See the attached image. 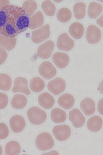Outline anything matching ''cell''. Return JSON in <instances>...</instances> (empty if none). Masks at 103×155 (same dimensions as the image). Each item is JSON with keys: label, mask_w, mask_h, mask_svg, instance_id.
Masks as SVG:
<instances>
[{"label": "cell", "mask_w": 103, "mask_h": 155, "mask_svg": "<svg viewBox=\"0 0 103 155\" xmlns=\"http://www.w3.org/2000/svg\"><path fill=\"white\" fill-rule=\"evenodd\" d=\"M103 11L102 6L97 3L91 2L89 4L88 9V14L91 19H95L98 17Z\"/></svg>", "instance_id": "cell-24"}, {"label": "cell", "mask_w": 103, "mask_h": 155, "mask_svg": "<svg viewBox=\"0 0 103 155\" xmlns=\"http://www.w3.org/2000/svg\"><path fill=\"white\" fill-rule=\"evenodd\" d=\"M38 102L42 107L45 109H50L55 104V100L48 93L44 92L38 96Z\"/></svg>", "instance_id": "cell-16"}, {"label": "cell", "mask_w": 103, "mask_h": 155, "mask_svg": "<svg viewBox=\"0 0 103 155\" xmlns=\"http://www.w3.org/2000/svg\"><path fill=\"white\" fill-rule=\"evenodd\" d=\"M103 125V120L100 116H95L88 120L87 127L91 132L99 131Z\"/></svg>", "instance_id": "cell-18"}, {"label": "cell", "mask_w": 103, "mask_h": 155, "mask_svg": "<svg viewBox=\"0 0 103 155\" xmlns=\"http://www.w3.org/2000/svg\"><path fill=\"white\" fill-rule=\"evenodd\" d=\"M55 47V44L48 41L40 45L38 48V55L41 59H48L50 58Z\"/></svg>", "instance_id": "cell-11"}, {"label": "cell", "mask_w": 103, "mask_h": 155, "mask_svg": "<svg viewBox=\"0 0 103 155\" xmlns=\"http://www.w3.org/2000/svg\"><path fill=\"white\" fill-rule=\"evenodd\" d=\"M44 18L43 15L41 11H38L32 15L30 19L28 28L30 29H35L40 28L43 24Z\"/></svg>", "instance_id": "cell-19"}, {"label": "cell", "mask_w": 103, "mask_h": 155, "mask_svg": "<svg viewBox=\"0 0 103 155\" xmlns=\"http://www.w3.org/2000/svg\"><path fill=\"white\" fill-rule=\"evenodd\" d=\"M80 107L85 114L87 116L92 115L95 111V103L93 100L90 98L82 100L80 102Z\"/></svg>", "instance_id": "cell-15"}, {"label": "cell", "mask_w": 103, "mask_h": 155, "mask_svg": "<svg viewBox=\"0 0 103 155\" xmlns=\"http://www.w3.org/2000/svg\"><path fill=\"white\" fill-rule=\"evenodd\" d=\"M86 5L82 2L76 3L73 6L74 17L77 19H83L85 17Z\"/></svg>", "instance_id": "cell-27"}, {"label": "cell", "mask_w": 103, "mask_h": 155, "mask_svg": "<svg viewBox=\"0 0 103 155\" xmlns=\"http://www.w3.org/2000/svg\"><path fill=\"white\" fill-rule=\"evenodd\" d=\"M66 87L65 81L61 78H57L49 82L47 87L53 94L58 95L65 90Z\"/></svg>", "instance_id": "cell-7"}, {"label": "cell", "mask_w": 103, "mask_h": 155, "mask_svg": "<svg viewBox=\"0 0 103 155\" xmlns=\"http://www.w3.org/2000/svg\"><path fill=\"white\" fill-rule=\"evenodd\" d=\"M42 8L45 14L49 17H53L56 11V7L51 1L46 0L42 4Z\"/></svg>", "instance_id": "cell-30"}, {"label": "cell", "mask_w": 103, "mask_h": 155, "mask_svg": "<svg viewBox=\"0 0 103 155\" xmlns=\"http://www.w3.org/2000/svg\"><path fill=\"white\" fill-rule=\"evenodd\" d=\"M9 133L8 128L7 125L4 123H0V140L7 138Z\"/></svg>", "instance_id": "cell-32"}, {"label": "cell", "mask_w": 103, "mask_h": 155, "mask_svg": "<svg viewBox=\"0 0 103 155\" xmlns=\"http://www.w3.org/2000/svg\"><path fill=\"white\" fill-rule=\"evenodd\" d=\"M27 104V98L25 96L22 94H15L11 101V105L12 107L17 110L23 109Z\"/></svg>", "instance_id": "cell-21"}, {"label": "cell", "mask_w": 103, "mask_h": 155, "mask_svg": "<svg viewBox=\"0 0 103 155\" xmlns=\"http://www.w3.org/2000/svg\"><path fill=\"white\" fill-rule=\"evenodd\" d=\"M101 33L100 29L94 25H90L87 29L86 38L90 44H96L100 41Z\"/></svg>", "instance_id": "cell-9"}, {"label": "cell", "mask_w": 103, "mask_h": 155, "mask_svg": "<svg viewBox=\"0 0 103 155\" xmlns=\"http://www.w3.org/2000/svg\"><path fill=\"white\" fill-rule=\"evenodd\" d=\"M10 5V1L8 0H0V9L4 6Z\"/></svg>", "instance_id": "cell-36"}, {"label": "cell", "mask_w": 103, "mask_h": 155, "mask_svg": "<svg viewBox=\"0 0 103 155\" xmlns=\"http://www.w3.org/2000/svg\"><path fill=\"white\" fill-rule=\"evenodd\" d=\"M69 118L70 122H72L73 127L75 128L82 127L85 122V117L77 108L70 111Z\"/></svg>", "instance_id": "cell-10"}, {"label": "cell", "mask_w": 103, "mask_h": 155, "mask_svg": "<svg viewBox=\"0 0 103 155\" xmlns=\"http://www.w3.org/2000/svg\"><path fill=\"white\" fill-rule=\"evenodd\" d=\"M29 122L35 125L43 124L47 119L46 113L37 107H32L28 109L27 113Z\"/></svg>", "instance_id": "cell-2"}, {"label": "cell", "mask_w": 103, "mask_h": 155, "mask_svg": "<svg viewBox=\"0 0 103 155\" xmlns=\"http://www.w3.org/2000/svg\"><path fill=\"white\" fill-rule=\"evenodd\" d=\"M55 145L54 140L49 133L43 132L37 137L35 146L41 151L48 150L52 148Z\"/></svg>", "instance_id": "cell-3"}, {"label": "cell", "mask_w": 103, "mask_h": 155, "mask_svg": "<svg viewBox=\"0 0 103 155\" xmlns=\"http://www.w3.org/2000/svg\"><path fill=\"white\" fill-rule=\"evenodd\" d=\"M50 29L48 24L44 25L41 28L33 31L32 34V41L35 44H38L44 41L49 38Z\"/></svg>", "instance_id": "cell-4"}, {"label": "cell", "mask_w": 103, "mask_h": 155, "mask_svg": "<svg viewBox=\"0 0 103 155\" xmlns=\"http://www.w3.org/2000/svg\"><path fill=\"white\" fill-rule=\"evenodd\" d=\"M17 38H8L0 35V47L3 48L8 51H10L15 48L17 43Z\"/></svg>", "instance_id": "cell-25"}, {"label": "cell", "mask_w": 103, "mask_h": 155, "mask_svg": "<svg viewBox=\"0 0 103 155\" xmlns=\"http://www.w3.org/2000/svg\"><path fill=\"white\" fill-rule=\"evenodd\" d=\"M96 22L100 26H101V27H103V16H102L101 17H100L97 20Z\"/></svg>", "instance_id": "cell-37"}, {"label": "cell", "mask_w": 103, "mask_h": 155, "mask_svg": "<svg viewBox=\"0 0 103 155\" xmlns=\"http://www.w3.org/2000/svg\"><path fill=\"white\" fill-rule=\"evenodd\" d=\"M98 90L101 94H103V80L101 81L100 83Z\"/></svg>", "instance_id": "cell-38"}, {"label": "cell", "mask_w": 103, "mask_h": 155, "mask_svg": "<svg viewBox=\"0 0 103 155\" xmlns=\"http://www.w3.org/2000/svg\"><path fill=\"white\" fill-rule=\"evenodd\" d=\"M8 53L5 49L0 47V65L4 64L8 58Z\"/></svg>", "instance_id": "cell-34"}, {"label": "cell", "mask_w": 103, "mask_h": 155, "mask_svg": "<svg viewBox=\"0 0 103 155\" xmlns=\"http://www.w3.org/2000/svg\"><path fill=\"white\" fill-rule=\"evenodd\" d=\"M52 132L57 140L64 141L70 137L71 130L70 126L68 125H57L53 128Z\"/></svg>", "instance_id": "cell-6"}, {"label": "cell", "mask_w": 103, "mask_h": 155, "mask_svg": "<svg viewBox=\"0 0 103 155\" xmlns=\"http://www.w3.org/2000/svg\"><path fill=\"white\" fill-rule=\"evenodd\" d=\"M38 72L41 76L45 79L48 80L55 76L57 70L51 63L45 61L40 65L38 67Z\"/></svg>", "instance_id": "cell-5"}, {"label": "cell", "mask_w": 103, "mask_h": 155, "mask_svg": "<svg viewBox=\"0 0 103 155\" xmlns=\"http://www.w3.org/2000/svg\"><path fill=\"white\" fill-rule=\"evenodd\" d=\"M22 8L26 12L29 17H31L37 9V4L35 1L27 0L23 3Z\"/></svg>", "instance_id": "cell-29"}, {"label": "cell", "mask_w": 103, "mask_h": 155, "mask_svg": "<svg viewBox=\"0 0 103 155\" xmlns=\"http://www.w3.org/2000/svg\"><path fill=\"white\" fill-rule=\"evenodd\" d=\"M8 104V98L5 94L0 92V110H3Z\"/></svg>", "instance_id": "cell-33"}, {"label": "cell", "mask_w": 103, "mask_h": 155, "mask_svg": "<svg viewBox=\"0 0 103 155\" xmlns=\"http://www.w3.org/2000/svg\"><path fill=\"white\" fill-rule=\"evenodd\" d=\"M14 93L21 92L28 95L30 91L28 87V81L23 77H17L14 81V85L12 89Z\"/></svg>", "instance_id": "cell-13"}, {"label": "cell", "mask_w": 103, "mask_h": 155, "mask_svg": "<svg viewBox=\"0 0 103 155\" xmlns=\"http://www.w3.org/2000/svg\"><path fill=\"white\" fill-rule=\"evenodd\" d=\"M69 33L73 38L79 39L83 36L84 33L83 25L79 22L72 23L69 28Z\"/></svg>", "instance_id": "cell-20"}, {"label": "cell", "mask_w": 103, "mask_h": 155, "mask_svg": "<svg viewBox=\"0 0 103 155\" xmlns=\"http://www.w3.org/2000/svg\"><path fill=\"white\" fill-rule=\"evenodd\" d=\"M103 99L100 100L98 104V111L99 114L101 115H103Z\"/></svg>", "instance_id": "cell-35"}, {"label": "cell", "mask_w": 103, "mask_h": 155, "mask_svg": "<svg viewBox=\"0 0 103 155\" xmlns=\"http://www.w3.org/2000/svg\"><path fill=\"white\" fill-rule=\"evenodd\" d=\"M57 19L60 22L65 23L68 22L72 17V12L67 8H62L57 13Z\"/></svg>", "instance_id": "cell-28"}, {"label": "cell", "mask_w": 103, "mask_h": 155, "mask_svg": "<svg viewBox=\"0 0 103 155\" xmlns=\"http://www.w3.org/2000/svg\"><path fill=\"white\" fill-rule=\"evenodd\" d=\"M52 61L59 69H64L69 64L70 58L65 53L57 52L53 55Z\"/></svg>", "instance_id": "cell-14"}, {"label": "cell", "mask_w": 103, "mask_h": 155, "mask_svg": "<svg viewBox=\"0 0 103 155\" xmlns=\"http://www.w3.org/2000/svg\"><path fill=\"white\" fill-rule=\"evenodd\" d=\"M30 89L32 91L38 93L42 91L44 89V81L39 77L33 78L30 82Z\"/></svg>", "instance_id": "cell-26"}, {"label": "cell", "mask_w": 103, "mask_h": 155, "mask_svg": "<svg viewBox=\"0 0 103 155\" xmlns=\"http://www.w3.org/2000/svg\"><path fill=\"white\" fill-rule=\"evenodd\" d=\"M21 148L20 143L17 141L11 140L6 144L5 147V154L8 155H19Z\"/></svg>", "instance_id": "cell-22"}, {"label": "cell", "mask_w": 103, "mask_h": 155, "mask_svg": "<svg viewBox=\"0 0 103 155\" xmlns=\"http://www.w3.org/2000/svg\"><path fill=\"white\" fill-rule=\"evenodd\" d=\"M59 106L65 110H69L74 105L75 99L72 95L65 94L59 97L58 100Z\"/></svg>", "instance_id": "cell-17"}, {"label": "cell", "mask_w": 103, "mask_h": 155, "mask_svg": "<svg viewBox=\"0 0 103 155\" xmlns=\"http://www.w3.org/2000/svg\"><path fill=\"white\" fill-rule=\"evenodd\" d=\"M74 44V41L70 38L67 34L64 33L58 38L57 46L59 50L69 51L72 49Z\"/></svg>", "instance_id": "cell-8"}, {"label": "cell", "mask_w": 103, "mask_h": 155, "mask_svg": "<svg viewBox=\"0 0 103 155\" xmlns=\"http://www.w3.org/2000/svg\"><path fill=\"white\" fill-rule=\"evenodd\" d=\"M17 6L7 5L0 9V35L15 38L19 35L16 29Z\"/></svg>", "instance_id": "cell-1"}, {"label": "cell", "mask_w": 103, "mask_h": 155, "mask_svg": "<svg viewBox=\"0 0 103 155\" xmlns=\"http://www.w3.org/2000/svg\"><path fill=\"white\" fill-rule=\"evenodd\" d=\"M3 150H2V147L0 145V155L2 154Z\"/></svg>", "instance_id": "cell-39"}, {"label": "cell", "mask_w": 103, "mask_h": 155, "mask_svg": "<svg viewBox=\"0 0 103 155\" xmlns=\"http://www.w3.org/2000/svg\"><path fill=\"white\" fill-rule=\"evenodd\" d=\"M11 130L14 133H20L25 128V121L22 116L15 115L12 116L9 121Z\"/></svg>", "instance_id": "cell-12"}, {"label": "cell", "mask_w": 103, "mask_h": 155, "mask_svg": "<svg viewBox=\"0 0 103 155\" xmlns=\"http://www.w3.org/2000/svg\"><path fill=\"white\" fill-rule=\"evenodd\" d=\"M12 79L9 75L6 74H0V90L8 91L11 88Z\"/></svg>", "instance_id": "cell-31"}, {"label": "cell", "mask_w": 103, "mask_h": 155, "mask_svg": "<svg viewBox=\"0 0 103 155\" xmlns=\"http://www.w3.org/2000/svg\"><path fill=\"white\" fill-rule=\"evenodd\" d=\"M51 118L55 123H62L67 119V114L65 111L60 108H55L51 112Z\"/></svg>", "instance_id": "cell-23"}]
</instances>
